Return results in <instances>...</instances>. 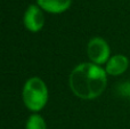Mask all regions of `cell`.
Wrapping results in <instances>:
<instances>
[{
	"mask_svg": "<svg viewBox=\"0 0 130 129\" xmlns=\"http://www.w3.org/2000/svg\"><path fill=\"white\" fill-rule=\"evenodd\" d=\"M69 84L72 93L81 100H95L104 93L107 85L105 69L94 63H81L71 72Z\"/></svg>",
	"mask_w": 130,
	"mask_h": 129,
	"instance_id": "cell-1",
	"label": "cell"
},
{
	"mask_svg": "<svg viewBox=\"0 0 130 129\" xmlns=\"http://www.w3.org/2000/svg\"><path fill=\"white\" fill-rule=\"evenodd\" d=\"M24 105L32 112H39L48 102V88L42 79L38 77L30 78L24 84L22 91Z\"/></svg>",
	"mask_w": 130,
	"mask_h": 129,
	"instance_id": "cell-2",
	"label": "cell"
},
{
	"mask_svg": "<svg viewBox=\"0 0 130 129\" xmlns=\"http://www.w3.org/2000/svg\"><path fill=\"white\" fill-rule=\"evenodd\" d=\"M87 54L91 63L102 65L106 64L111 58V48L108 43L101 37H94L87 45Z\"/></svg>",
	"mask_w": 130,
	"mask_h": 129,
	"instance_id": "cell-3",
	"label": "cell"
},
{
	"mask_svg": "<svg viewBox=\"0 0 130 129\" xmlns=\"http://www.w3.org/2000/svg\"><path fill=\"white\" fill-rule=\"evenodd\" d=\"M23 23L30 32H39L45 26V15L38 5H30L23 17Z\"/></svg>",
	"mask_w": 130,
	"mask_h": 129,
	"instance_id": "cell-4",
	"label": "cell"
},
{
	"mask_svg": "<svg viewBox=\"0 0 130 129\" xmlns=\"http://www.w3.org/2000/svg\"><path fill=\"white\" fill-rule=\"evenodd\" d=\"M129 66V59L122 54L111 56L108 62L105 64V71L108 75H121L127 71Z\"/></svg>",
	"mask_w": 130,
	"mask_h": 129,
	"instance_id": "cell-5",
	"label": "cell"
},
{
	"mask_svg": "<svg viewBox=\"0 0 130 129\" xmlns=\"http://www.w3.org/2000/svg\"><path fill=\"white\" fill-rule=\"evenodd\" d=\"M72 0H37V5L42 10L50 14H61L71 7Z\"/></svg>",
	"mask_w": 130,
	"mask_h": 129,
	"instance_id": "cell-6",
	"label": "cell"
},
{
	"mask_svg": "<svg viewBox=\"0 0 130 129\" xmlns=\"http://www.w3.org/2000/svg\"><path fill=\"white\" fill-rule=\"evenodd\" d=\"M25 129H47V125L40 114L34 113L27 119Z\"/></svg>",
	"mask_w": 130,
	"mask_h": 129,
	"instance_id": "cell-7",
	"label": "cell"
}]
</instances>
